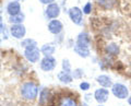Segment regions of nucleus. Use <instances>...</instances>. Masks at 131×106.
Returning <instances> with one entry per match:
<instances>
[{
  "label": "nucleus",
  "mask_w": 131,
  "mask_h": 106,
  "mask_svg": "<svg viewBox=\"0 0 131 106\" xmlns=\"http://www.w3.org/2000/svg\"><path fill=\"white\" fill-rule=\"evenodd\" d=\"M20 91H21V96L26 101H34L38 95V87L33 81L24 82Z\"/></svg>",
  "instance_id": "obj_1"
},
{
  "label": "nucleus",
  "mask_w": 131,
  "mask_h": 106,
  "mask_svg": "<svg viewBox=\"0 0 131 106\" xmlns=\"http://www.w3.org/2000/svg\"><path fill=\"white\" fill-rule=\"evenodd\" d=\"M112 93L118 100H126L129 97V89L122 83H114L112 85Z\"/></svg>",
  "instance_id": "obj_2"
},
{
  "label": "nucleus",
  "mask_w": 131,
  "mask_h": 106,
  "mask_svg": "<svg viewBox=\"0 0 131 106\" xmlns=\"http://www.w3.org/2000/svg\"><path fill=\"white\" fill-rule=\"evenodd\" d=\"M24 57L32 63L37 62L40 57V52L37 46H30L25 48V50H24Z\"/></svg>",
  "instance_id": "obj_3"
},
{
  "label": "nucleus",
  "mask_w": 131,
  "mask_h": 106,
  "mask_svg": "<svg viewBox=\"0 0 131 106\" xmlns=\"http://www.w3.org/2000/svg\"><path fill=\"white\" fill-rule=\"evenodd\" d=\"M69 17L74 24L81 25L82 22H83V11L79 7H73L69 10Z\"/></svg>",
  "instance_id": "obj_4"
},
{
  "label": "nucleus",
  "mask_w": 131,
  "mask_h": 106,
  "mask_svg": "<svg viewBox=\"0 0 131 106\" xmlns=\"http://www.w3.org/2000/svg\"><path fill=\"white\" fill-rule=\"evenodd\" d=\"M56 67V59L52 56H45L44 58L40 60V69L43 71H51L54 70Z\"/></svg>",
  "instance_id": "obj_5"
},
{
  "label": "nucleus",
  "mask_w": 131,
  "mask_h": 106,
  "mask_svg": "<svg viewBox=\"0 0 131 106\" xmlns=\"http://www.w3.org/2000/svg\"><path fill=\"white\" fill-rule=\"evenodd\" d=\"M94 99L97 102L98 104H104L108 101V97H109V91L105 88H100L95 90L94 92Z\"/></svg>",
  "instance_id": "obj_6"
},
{
  "label": "nucleus",
  "mask_w": 131,
  "mask_h": 106,
  "mask_svg": "<svg viewBox=\"0 0 131 106\" xmlns=\"http://www.w3.org/2000/svg\"><path fill=\"white\" fill-rule=\"evenodd\" d=\"M10 33L14 38H23L26 34V28L23 24H13L10 27Z\"/></svg>",
  "instance_id": "obj_7"
},
{
  "label": "nucleus",
  "mask_w": 131,
  "mask_h": 106,
  "mask_svg": "<svg viewBox=\"0 0 131 106\" xmlns=\"http://www.w3.org/2000/svg\"><path fill=\"white\" fill-rule=\"evenodd\" d=\"M45 14L48 19L55 20L56 18L59 17L60 14V7L57 5V3H51V5H48L46 10H45Z\"/></svg>",
  "instance_id": "obj_8"
},
{
  "label": "nucleus",
  "mask_w": 131,
  "mask_h": 106,
  "mask_svg": "<svg viewBox=\"0 0 131 106\" xmlns=\"http://www.w3.org/2000/svg\"><path fill=\"white\" fill-rule=\"evenodd\" d=\"M57 106H79L74 97L70 95H61L57 101Z\"/></svg>",
  "instance_id": "obj_9"
},
{
  "label": "nucleus",
  "mask_w": 131,
  "mask_h": 106,
  "mask_svg": "<svg viewBox=\"0 0 131 106\" xmlns=\"http://www.w3.org/2000/svg\"><path fill=\"white\" fill-rule=\"evenodd\" d=\"M7 12L10 14V17L20 14L21 13V5H20V2L16 1V0L9 2L7 6Z\"/></svg>",
  "instance_id": "obj_10"
},
{
  "label": "nucleus",
  "mask_w": 131,
  "mask_h": 106,
  "mask_svg": "<svg viewBox=\"0 0 131 106\" xmlns=\"http://www.w3.org/2000/svg\"><path fill=\"white\" fill-rule=\"evenodd\" d=\"M62 28H63V25L59 20H51L48 24V31L50 32V33L55 34V35L61 33Z\"/></svg>",
  "instance_id": "obj_11"
},
{
  "label": "nucleus",
  "mask_w": 131,
  "mask_h": 106,
  "mask_svg": "<svg viewBox=\"0 0 131 106\" xmlns=\"http://www.w3.org/2000/svg\"><path fill=\"white\" fill-rule=\"evenodd\" d=\"M96 82L100 84L102 88H105V89L112 88V85L114 84L112 78L107 75H101V76L96 77Z\"/></svg>",
  "instance_id": "obj_12"
},
{
  "label": "nucleus",
  "mask_w": 131,
  "mask_h": 106,
  "mask_svg": "<svg viewBox=\"0 0 131 106\" xmlns=\"http://www.w3.org/2000/svg\"><path fill=\"white\" fill-rule=\"evenodd\" d=\"M90 43H91V39H90V36L88 33L85 32H81L78 36V39H77V44L78 46H82V47H90Z\"/></svg>",
  "instance_id": "obj_13"
},
{
  "label": "nucleus",
  "mask_w": 131,
  "mask_h": 106,
  "mask_svg": "<svg viewBox=\"0 0 131 106\" xmlns=\"http://www.w3.org/2000/svg\"><path fill=\"white\" fill-rule=\"evenodd\" d=\"M58 79L61 81L62 83H66V84H69V83H71L72 82V80H73V77L71 76V73H69V72H66V71H60L58 73Z\"/></svg>",
  "instance_id": "obj_14"
},
{
  "label": "nucleus",
  "mask_w": 131,
  "mask_h": 106,
  "mask_svg": "<svg viewBox=\"0 0 131 106\" xmlns=\"http://www.w3.org/2000/svg\"><path fill=\"white\" fill-rule=\"evenodd\" d=\"M105 50H106V52H107L108 55L116 56V55L119 54V50H120V49H119V46H118L117 44H115V43H110V44H108L107 46H106Z\"/></svg>",
  "instance_id": "obj_15"
},
{
  "label": "nucleus",
  "mask_w": 131,
  "mask_h": 106,
  "mask_svg": "<svg viewBox=\"0 0 131 106\" xmlns=\"http://www.w3.org/2000/svg\"><path fill=\"white\" fill-rule=\"evenodd\" d=\"M96 1L98 3V6L106 10L112 9L115 6V3H116V0H96Z\"/></svg>",
  "instance_id": "obj_16"
},
{
  "label": "nucleus",
  "mask_w": 131,
  "mask_h": 106,
  "mask_svg": "<svg viewBox=\"0 0 131 106\" xmlns=\"http://www.w3.org/2000/svg\"><path fill=\"white\" fill-rule=\"evenodd\" d=\"M74 51L80 57H82V58H86V57L90 56V49L86 48V47H82V46H78V45H75L74 46Z\"/></svg>",
  "instance_id": "obj_17"
},
{
  "label": "nucleus",
  "mask_w": 131,
  "mask_h": 106,
  "mask_svg": "<svg viewBox=\"0 0 131 106\" xmlns=\"http://www.w3.org/2000/svg\"><path fill=\"white\" fill-rule=\"evenodd\" d=\"M40 52L44 56H51L55 52V47L51 44H45L42 47V49H40Z\"/></svg>",
  "instance_id": "obj_18"
},
{
  "label": "nucleus",
  "mask_w": 131,
  "mask_h": 106,
  "mask_svg": "<svg viewBox=\"0 0 131 106\" xmlns=\"http://www.w3.org/2000/svg\"><path fill=\"white\" fill-rule=\"evenodd\" d=\"M23 21H24V14H22V13L9 18V22L13 23V24H22Z\"/></svg>",
  "instance_id": "obj_19"
},
{
  "label": "nucleus",
  "mask_w": 131,
  "mask_h": 106,
  "mask_svg": "<svg viewBox=\"0 0 131 106\" xmlns=\"http://www.w3.org/2000/svg\"><path fill=\"white\" fill-rule=\"evenodd\" d=\"M48 96H49V90L48 89H44L42 92H40L39 95V104H45L48 101Z\"/></svg>",
  "instance_id": "obj_20"
},
{
  "label": "nucleus",
  "mask_w": 131,
  "mask_h": 106,
  "mask_svg": "<svg viewBox=\"0 0 131 106\" xmlns=\"http://www.w3.org/2000/svg\"><path fill=\"white\" fill-rule=\"evenodd\" d=\"M21 45L24 47V48H27V47H30V46H36V42L34 39H32V38H26V39H24V40H22V43H21Z\"/></svg>",
  "instance_id": "obj_21"
},
{
  "label": "nucleus",
  "mask_w": 131,
  "mask_h": 106,
  "mask_svg": "<svg viewBox=\"0 0 131 106\" xmlns=\"http://www.w3.org/2000/svg\"><path fill=\"white\" fill-rule=\"evenodd\" d=\"M83 13H85V14H90L92 12V3L91 2H88L86 5H85L84 7H83Z\"/></svg>",
  "instance_id": "obj_22"
},
{
  "label": "nucleus",
  "mask_w": 131,
  "mask_h": 106,
  "mask_svg": "<svg viewBox=\"0 0 131 106\" xmlns=\"http://www.w3.org/2000/svg\"><path fill=\"white\" fill-rule=\"evenodd\" d=\"M62 68H63V71L70 73L71 67H70V63H69V60H66V59L63 60V61H62Z\"/></svg>",
  "instance_id": "obj_23"
},
{
  "label": "nucleus",
  "mask_w": 131,
  "mask_h": 106,
  "mask_svg": "<svg viewBox=\"0 0 131 106\" xmlns=\"http://www.w3.org/2000/svg\"><path fill=\"white\" fill-rule=\"evenodd\" d=\"M83 75H84V72H83V70H81V69H77V70H74V72H73V77H74L75 79L82 78Z\"/></svg>",
  "instance_id": "obj_24"
},
{
  "label": "nucleus",
  "mask_w": 131,
  "mask_h": 106,
  "mask_svg": "<svg viewBox=\"0 0 131 106\" xmlns=\"http://www.w3.org/2000/svg\"><path fill=\"white\" fill-rule=\"evenodd\" d=\"M90 88H91V85H90L89 82H85V81H83V82L80 83V89L82 90V91H88Z\"/></svg>",
  "instance_id": "obj_25"
},
{
  "label": "nucleus",
  "mask_w": 131,
  "mask_h": 106,
  "mask_svg": "<svg viewBox=\"0 0 131 106\" xmlns=\"http://www.w3.org/2000/svg\"><path fill=\"white\" fill-rule=\"evenodd\" d=\"M55 0H39L40 3H43V5H51V3H54Z\"/></svg>",
  "instance_id": "obj_26"
},
{
  "label": "nucleus",
  "mask_w": 131,
  "mask_h": 106,
  "mask_svg": "<svg viewBox=\"0 0 131 106\" xmlns=\"http://www.w3.org/2000/svg\"><path fill=\"white\" fill-rule=\"evenodd\" d=\"M3 31V23H2V18H1V13H0V33Z\"/></svg>",
  "instance_id": "obj_27"
},
{
  "label": "nucleus",
  "mask_w": 131,
  "mask_h": 106,
  "mask_svg": "<svg viewBox=\"0 0 131 106\" xmlns=\"http://www.w3.org/2000/svg\"><path fill=\"white\" fill-rule=\"evenodd\" d=\"M127 100H128V104L131 106V95H130V96H129V97H128V99H127Z\"/></svg>",
  "instance_id": "obj_28"
},
{
  "label": "nucleus",
  "mask_w": 131,
  "mask_h": 106,
  "mask_svg": "<svg viewBox=\"0 0 131 106\" xmlns=\"http://www.w3.org/2000/svg\"><path fill=\"white\" fill-rule=\"evenodd\" d=\"M81 106H88V105L85 104V103H83V104H81Z\"/></svg>",
  "instance_id": "obj_29"
},
{
  "label": "nucleus",
  "mask_w": 131,
  "mask_h": 106,
  "mask_svg": "<svg viewBox=\"0 0 131 106\" xmlns=\"http://www.w3.org/2000/svg\"><path fill=\"white\" fill-rule=\"evenodd\" d=\"M97 106H105V105H103V104H100V105H97Z\"/></svg>",
  "instance_id": "obj_30"
},
{
  "label": "nucleus",
  "mask_w": 131,
  "mask_h": 106,
  "mask_svg": "<svg viewBox=\"0 0 131 106\" xmlns=\"http://www.w3.org/2000/svg\"><path fill=\"white\" fill-rule=\"evenodd\" d=\"M16 1H20V0H16ZM22 1H24V0H22Z\"/></svg>",
  "instance_id": "obj_31"
},
{
  "label": "nucleus",
  "mask_w": 131,
  "mask_h": 106,
  "mask_svg": "<svg viewBox=\"0 0 131 106\" xmlns=\"http://www.w3.org/2000/svg\"><path fill=\"white\" fill-rule=\"evenodd\" d=\"M0 43H1V39H0Z\"/></svg>",
  "instance_id": "obj_32"
}]
</instances>
